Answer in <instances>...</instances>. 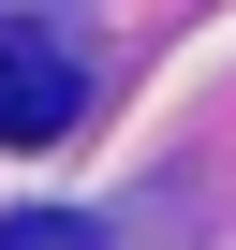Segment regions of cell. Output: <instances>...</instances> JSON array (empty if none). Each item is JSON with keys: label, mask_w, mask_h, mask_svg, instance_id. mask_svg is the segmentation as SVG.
<instances>
[{"label": "cell", "mask_w": 236, "mask_h": 250, "mask_svg": "<svg viewBox=\"0 0 236 250\" xmlns=\"http://www.w3.org/2000/svg\"><path fill=\"white\" fill-rule=\"evenodd\" d=\"M74 133V59L45 30H0V147H59Z\"/></svg>", "instance_id": "1"}, {"label": "cell", "mask_w": 236, "mask_h": 250, "mask_svg": "<svg viewBox=\"0 0 236 250\" xmlns=\"http://www.w3.org/2000/svg\"><path fill=\"white\" fill-rule=\"evenodd\" d=\"M0 250H103V221H59V206H30V221H0Z\"/></svg>", "instance_id": "2"}]
</instances>
